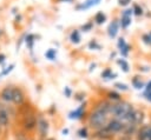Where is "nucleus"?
<instances>
[{"label":"nucleus","instance_id":"f257e3e1","mask_svg":"<svg viewBox=\"0 0 151 140\" xmlns=\"http://www.w3.org/2000/svg\"><path fill=\"white\" fill-rule=\"evenodd\" d=\"M107 121H109V114L97 107L88 115V125L93 129H99V128L104 127Z\"/></svg>","mask_w":151,"mask_h":140},{"label":"nucleus","instance_id":"f03ea898","mask_svg":"<svg viewBox=\"0 0 151 140\" xmlns=\"http://www.w3.org/2000/svg\"><path fill=\"white\" fill-rule=\"evenodd\" d=\"M131 109H133V107L130 104L122 101V102H118V104H112L110 114H112L114 119L122 120Z\"/></svg>","mask_w":151,"mask_h":140},{"label":"nucleus","instance_id":"7ed1b4c3","mask_svg":"<svg viewBox=\"0 0 151 140\" xmlns=\"http://www.w3.org/2000/svg\"><path fill=\"white\" fill-rule=\"evenodd\" d=\"M37 126V115L34 114V112L27 113L25 115H22L21 119V128L24 132H32L35 129Z\"/></svg>","mask_w":151,"mask_h":140},{"label":"nucleus","instance_id":"20e7f679","mask_svg":"<svg viewBox=\"0 0 151 140\" xmlns=\"http://www.w3.org/2000/svg\"><path fill=\"white\" fill-rule=\"evenodd\" d=\"M37 132H38V136L44 140L46 139L47 134H48V129H50V125L48 121L42 116V115H37Z\"/></svg>","mask_w":151,"mask_h":140},{"label":"nucleus","instance_id":"39448f33","mask_svg":"<svg viewBox=\"0 0 151 140\" xmlns=\"http://www.w3.org/2000/svg\"><path fill=\"white\" fill-rule=\"evenodd\" d=\"M124 124L120 121V120H118V119H111V120H109L107 122H106V125L104 126V128L111 134V135H113V134H119V133H122L123 132V129H124Z\"/></svg>","mask_w":151,"mask_h":140},{"label":"nucleus","instance_id":"423d86ee","mask_svg":"<svg viewBox=\"0 0 151 140\" xmlns=\"http://www.w3.org/2000/svg\"><path fill=\"white\" fill-rule=\"evenodd\" d=\"M137 140H151V125H144L137 131Z\"/></svg>","mask_w":151,"mask_h":140},{"label":"nucleus","instance_id":"0eeeda50","mask_svg":"<svg viewBox=\"0 0 151 140\" xmlns=\"http://www.w3.org/2000/svg\"><path fill=\"white\" fill-rule=\"evenodd\" d=\"M12 102L17 106H20L25 102V94L21 88L14 87L13 88V96H12Z\"/></svg>","mask_w":151,"mask_h":140},{"label":"nucleus","instance_id":"6e6552de","mask_svg":"<svg viewBox=\"0 0 151 140\" xmlns=\"http://www.w3.org/2000/svg\"><path fill=\"white\" fill-rule=\"evenodd\" d=\"M133 14L132 9L129 8V9H125L122 14V20H120V26L123 28H126L130 24H131V15Z\"/></svg>","mask_w":151,"mask_h":140},{"label":"nucleus","instance_id":"1a4fd4ad","mask_svg":"<svg viewBox=\"0 0 151 140\" xmlns=\"http://www.w3.org/2000/svg\"><path fill=\"white\" fill-rule=\"evenodd\" d=\"M13 88L14 87H5L0 92V99L6 101V102H12V96H13Z\"/></svg>","mask_w":151,"mask_h":140},{"label":"nucleus","instance_id":"9d476101","mask_svg":"<svg viewBox=\"0 0 151 140\" xmlns=\"http://www.w3.org/2000/svg\"><path fill=\"white\" fill-rule=\"evenodd\" d=\"M9 116L11 114L8 113L7 108H5L2 105L0 106V124L4 126V127H7L9 125Z\"/></svg>","mask_w":151,"mask_h":140},{"label":"nucleus","instance_id":"9b49d317","mask_svg":"<svg viewBox=\"0 0 151 140\" xmlns=\"http://www.w3.org/2000/svg\"><path fill=\"white\" fill-rule=\"evenodd\" d=\"M83 115H85V104H83L80 107H78L77 109L72 111L70 114H68V118L70 119H81Z\"/></svg>","mask_w":151,"mask_h":140},{"label":"nucleus","instance_id":"f8f14e48","mask_svg":"<svg viewBox=\"0 0 151 140\" xmlns=\"http://www.w3.org/2000/svg\"><path fill=\"white\" fill-rule=\"evenodd\" d=\"M107 33L110 35V38H114L118 33V21L117 20H113L110 26H109V29H107Z\"/></svg>","mask_w":151,"mask_h":140},{"label":"nucleus","instance_id":"ddd939ff","mask_svg":"<svg viewBox=\"0 0 151 140\" xmlns=\"http://www.w3.org/2000/svg\"><path fill=\"white\" fill-rule=\"evenodd\" d=\"M144 120V113L140 111H134V118H133V124L134 125H139L142 124Z\"/></svg>","mask_w":151,"mask_h":140},{"label":"nucleus","instance_id":"4468645a","mask_svg":"<svg viewBox=\"0 0 151 140\" xmlns=\"http://www.w3.org/2000/svg\"><path fill=\"white\" fill-rule=\"evenodd\" d=\"M105 20H106V15H105L103 12H98V13L96 14V16H94V21H96L98 25L104 24Z\"/></svg>","mask_w":151,"mask_h":140},{"label":"nucleus","instance_id":"2eb2a0df","mask_svg":"<svg viewBox=\"0 0 151 140\" xmlns=\"http://www.w3.org/2000/svg\"><path fill=\"white\" fill-rule=\"evenodd\" d=\"M99 1H100V0H86V1H85L83 5L78 6L77 8H78V9H80V8H84V9H85V8H88V7L93 6V5H97Z\"/></svg>","mask_w":151,"mask_h":140},{"label":"nucleus","instance_id":"dca6fc26","mask_svg":"<svg viewBox=\"0 0 151 140\" xmlns=\"http://www.w3.org/2000/svg\"><path fill=\"white\" fill-rule=\"evenodd\" d=\"M117 76V74L116 73H112V71L110 69V68H106L103 73H101V78H104V79H113V78H116Z\"/></svg>","mask_w":151,"mask_h":140},{"label":"nucleus","instance_id":"f3484780","mask_svg":"<svg viewBox=\"0 0 151 140\" xmlns=\"http://www.w3.org/2000/svg\"><path fill=\"white\" fill-rule=\"evenodd\" d=\"M70 39H71V41H72V42H74V44H78V42L80 41V34H79V32L74 29V31L71 33V35H70Z\"/></svg>","mask_w":151,"mask_h":140},{"label":"nucleus","instance_id":"a211bd4d","mask_svg":"<svg viewBox=\"0 0 151 140\" xmlns=\"http://www.w3.org/2000/svg\"><path fill=\"white\" fill-rule=\"evenodd\" d=\"M132 84H133L134 88H137V89H140V88H143V87H144V84L140 81V79H139L138 76H134V78H133Z\"/></svg>","mask_w":151,"mask_h":140},{"label":"nucleus","instance_id":"6ab92c4d","mask_svg":"<svg viewBox=\"0 0 151 140\" xmlns=\"http://www.w3.org/2000/svg\"><path fill=\"white\" fill-rule=\"evenodd\" d=\"M77 134H78V136L79 138H87L88 136V131H87V128L86 127H81L78 132H77Z\"/></svg>","mask_w":151,"mask_h":140},{"label":"nucleus","instance_id":"aec40b11","mask_svg":"<svg viewBox=\"0 0 151 140\" xmlns=\"http://www.w3.org/2000/svg\"><path fill=\"white\" fill-rule=\"evenodd\" d=\"M117 62H118V65L122 67V69H123L124 72H129V64H127L124 59H119Z\"/></svg>","mask_w":151,"mask_h":140},{"label":"nucleus","instance_id":"412c9836","mask_svg":"<svg viewBox=\"0 0 151 140\" xmlns=\"http://www.w3.org/2000/svg\"><path fill=\"white\" fill-rule=\"evenodd\" d=\"M107 96H109V99L112 100V101H119V100H120V95H119L118 93H116V92H110V93L107 94Z\"/></svg>","mask_w":151,"mask_h":140},{"label":"nucleus","instance_id":"4be33fe9","mask_svg":"<svg viewBox=\"0 0 151 140\" xmlns=\"http://www.w3.org/2000/svg\"><path fill=\"white\" fill-rule=\"evenodd\" d=\"M132 12H133V14H136V15H138V16L143 14V9H142V7H140L139 5H137V4L133 6V8H132Z\"/></svg>","mask_w":151,"mask_h":140},{"label":"nucleus","instance_id":"5701e85b","mask_svg":"<svg viewBox=\"0 0 151 140\" xmlns=\"http://www.w3.org/2000/svg\"><path fill=\"white\" fill-rule=\"evenodd\" d=\"M55 54H57V52H55V49H50V51H47L46 52V58H48V59H51V60H53L54 58H55Z\"/></svg>","mask_w":151,"mask_h":140},{"label":"nucleus","instance_id":"b1692460","mask_svg":"<svg viewBox=\"0 0 151 140\" xmlns=\"http://www.w3.org/2000/svg\"><path fill=\"white\" fill-rule=\"evenodd\" d=\"M149 95H151V81L147 82L145 87V93H144V96H149Z\"/></svg>","mask_w":151,"mask_h":140},{"label":"nucleus","instance_id":"393cba45","mask_svg":"<svg viewBox=\"0 0 151 140\" xmlns=\"http://www.w3.org/2000/svg\"><path fill=\"white\" fill-rule=\"evenodd\" d=\"M129 51H130V46H129V45H126L125 47H123V48L120 49V54H122L123 56H126V55L129 54Z\"/></svg>","mask_w":151,"mask_h":140},{"label":"nucleus","instance_id":"a878e982","mask_svg":"<svg viewBox=\"0 0 151 140\" xmlns=\"http://www.w3.org/2000/svg\"><path fill=\"white\" fill-rule=\"evenodd\" d=\"M125 46H126L125 40H124L123 38H119V39H118V47H119V49H122V48L125 47Z\"/></svg>","mask_w":151,"mask_h":140},{"label":"nucleus","instance_id":"bb28decb","mask_svg":"<svg viewBox=\"0 0 151 140\" xmlns=\"http://www.w3.org/2000/svg\"><path fill=\"white\" fill-rule=\"evenodd\" d=\"M114 86H116L118 89H122V91H126V89H127V86H126L125 84H122V82H118V84H116Z\"/></svg>","mask_w":151,"mask_h":140},{"label":"nucleus","instance_id":"cd10ccee","mask_svg":"<svg viewBox=\"0 0 151 140\" xmlns=\"http://www.w3.org/2000/svg\"><path fill=\"white\" fill-rule=\"evenodd\" d=\"M143 41L145 44H147V45H151V36L149 34H144L143 35Z\"/></svg>","mask_w":151,"mask_h":140},{"label":"nucleus","instance_id":"c85d7f7f","mask_svg":"<svg viewBox=\"0 0 151 140\" xmlns=\"http://www.w3.org/2000/svg\"><path fill=\"white\" fill-rule=\"evenodd\" d=\"M88 47H90V48H97V49H99V48H100V46H99L94 40H93V41H91V42L88 44Z\"/></svg>","mask_w":151,"mask_h":140},{"label":"nucleus","instance_id":"c756f323","mask_svg":"<svg viewBox=\"0 0 151 140\" xmlns=\"http://www.w3.org/2000/svg\"><path fill=\"white\" fill-rule=\"evenodd\" d=\"M26 41L28 42L29 48H32V45H33V35H28V36L26 38Z\"/></svg>","mask_w":151,"mask_h":140},{"label":"nucleus","instance_id":"7c9ffc66","mask_svg":"<svg viewBox=\"0 0 151 140\" xmlns=\"http://www.w3.org/2000/svg\"><path fill=\"white\" fill-rule=\"evenodd\" d=\"M118 140H132V136H129V135H125V134H120Z\"/></svg>","mask_w":151,"mask_h":140},{"label":"nucleus","instance_id":"2f4dec72","mask_svg":"<svg viewBox=\"0 0 151 140\" xmlns=\"http://www.w3.org/2000/svg\"><path fill=\"white\" fill-rule=\"evenodd\" d=\"M118 2L122 6H126V5H129V2H131V0H118Z\"/></svg>","mask_w":151,"mask_h":140},{"label":"nucleus","instance_id":"473e14b6","mask_svg":"<svg viewBox=\"0 0 151 140\" xmlns=\"http://www.w3.org/2000/svg\"><path fill=\"white\" fill-rule=\"evenodd\" d=\"M91 27H92V24H86L83 26V31H88Z\"/></svg>","mask_w":151,"mask_h":140},{"label":"nucleus","instance_id":"72a5a7b5","mask_svg":"<svg viewBox=\"0 0 151 140\" xmlns=\"http://www.w3.org/2000/svg\"><path fill=\"white\" fill-rule=\"evenodd\" d=\"M64 93H65V94H66V96H67V98H68V96H70V95H71V89H70V88H67V87H66V88H65V89H64Z\"/></svg>","mask_w":151,"mask_h":140},{"label":"nucleus","instance_id":"f704fd0d","mask_svg":"<svg viewBox=\"0 0 151 140\" xmlns=\"http://www.w3.org/2000/svg\"><path fill=\"white\" fill-rule=\"evenodd\" d=\"M4 60H5V55L4 54H0V64H2Z\"/></svg>","mask_w":151,"mask_h":140},{"label":"nucleus","instance_id":"c9c22d12","mask_svg":"<svg viewBox=\"0 0 151 140\" xmlns=\"http://www.w3.org/2000/svg\"><path fill=\"white\" fill-rule=\"evenodd\" d=\"M64 135H67V133H68V129L67 128H65V129H63V132H61Z\"/></svg>","mask_w":151,"mask_h":140},{"label":"nucleus","instance_id":"e433bc0d","mask_svg":"<svg viewBox=\"0 0 151 140\" xmlns=\"http://www.w3.org/2000/svg\"><path fill=\"white\" fill-rule=\"evenodd\" d=\"M4 128H5V127L0 124V136H1V134H2V132H4Z\"/></svg>","mask_w":151,"mask_h":140},{"label":"nucleus","instance_id":"4c0bfd02","mask_svg":"<svg viewBox=\"0 0 151 140\" xmlns=\"http://www.w3.org/2000/svg\"><path fill=\"white\" fill-rule=\"evenodd\" d=\"M140 71H144V72H147L149 71V67H142V68H139Z\"/></svg>","mask_w":151,"mask_h":140},{"label":"nucleus","instance_id":"58836bf2","mask_svg":"<svg viewBox=\"0 0 151 140\" xmlns=\"http://www.w3.org/2000/svg\"><path fill=\"white\" fill-rule=\"evenodd\" d=\"M44 140H55L54 138H46V139H44Z\"/></svg>","mask_w":151,"mask_h":140},{"label":"nucleus","instance_id":"ea45409f","mask_svg":"<svg viewBox=\"0 0 151 140\" xmlns=\"http://www.w3.org/2000/svg\"><path fill=\"white\" fill-rule=\"evenodd\" d=\"M60 1H68V2H71L72 0H60Z\"/></svg>","mask_w":151,"mask_h":140},{"label":"nucleus","instance_id":"a19ab883","mask_svg":"<svg viewBox=\"0 0 151 140\" xmlns=\"http://www.w3.org/2000/svg\"><path fill=\"white\" fill-rule=\"evenodd\" d=\"M149 35H150V36H151V32H150V33H149Z\"/></svg>","mask_w":151,"mask_h":140},{"label":"nucleus","instance_id":"79ce46f5","mask_svg":"<svg viewBox=\"0 0 151 140\" xmlns=\"http://www.w3.org/2000/svg\"><path fill=\"white\" fill-rule=\"evenodd\" d=\"M0 106H1V104H0Z\"/></svg>","mask_w":151,"mask_h":140}]
</instances>
